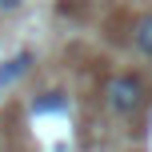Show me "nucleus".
Wrapping results in <instances>:
<instances>
[{
    "mask_svg": "<svg viewBox=\"0 0 152 152\" xmlns=\"http://www.w3.org/2000/svg\"><path fill=\"white\" fill-rule=\"evenodd\" d=\"M104 104H108V112H112V116H132L140 104H144V80L132 76V72L112 76L108 88H104Z\"/></svg>",
    "mask_w": 152,
    "mask_h": 152,
    "instance_id": "nucleus-1",
    "label": "nucleus"
},
{
    "mask_svg": "<svg viewBox=\"0 0 152 152\" xmlns=\"http://www.w3.org/2000/svg\"><path fill=\"white\" fill-rule=\"evenodd\" d=\"M20 8V0H0V12H16Z\"/></svg>",
    "mask_w": 152,
    "mask_h": 152,
    "instance_id": "nucleus-4",
    "label": "nucleus"
},
{
    "mask_svg": "<svg viewBox=\"0 0 152 152\" xmlns=\"http://www.w3.org/2000/svg\"><path fill=\"white\" fill-rule=\"evenodd\" d=\"M136 48H140V56L152 60V16H144V20L136 24Z\"/></svg>",
    "mask_w": 152,
    "mask_h": 152,
    "instance_id": "nucleus-3",
    "label": "nucleus"
},
{
    "mask_svg": "<svg viewBox=\"0 0 152 152\" xmlns=\"http://www.w3.org/2000/svg\"><path fill=\"white\" fill-rule=\"evenodd\" d=\"M28 68H32V52H16V56H8V60L0 64V88L16 84V80H20Z\"/></svg>",
    "mask_w": 152,
    "mask_h": 152,
    "instance_id": "nucleus-2",
    "label": "nucleus"
}]
</instances>
